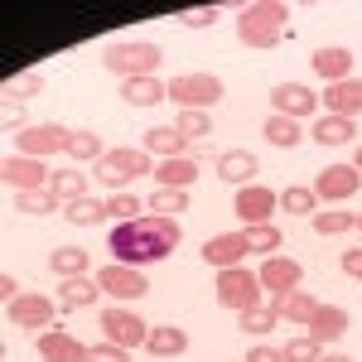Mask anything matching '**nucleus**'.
Wrapping results in <instances>:
<instances>
[{
	"mask_svg": "<svg viewBox=\"0 0 362 362\" xmlns=\"http://www.w3.org/2000/svg\"><path fill=\"white\" fill-rule=\"evenodd\" d=\"M271 305L280 309V319H285V324H309V319H314V309H319V300H314L309 290H295V295L271 300Z\"/></svg>",
	"mask_w": 362,
	"mask_h": 362,
	"instance_id": "30",
	"label": "nucleus"
},
{
	"mask_svg": "<svg viewBox=\"0 0 362 362\" xmlns=\"http://www.w3.org/2000/svg\"><path fill=\"white\" fill-rule=\"evenodd\" d=\"M280 353H285V362H319V358H324V353H319V343H314L309 334L305 338H290Z\"/></svg>",
	"mask_w": 362,
	"mask_h": 362,
	"instance_id": "42",
	"label": "nucleus"
},
{
	"mask_svg": "<svg viewBox=\"0 0 362 362\" xmlns=\"http://www.w3.org/2000/svg\"><path fill=\"white\" fill-rule=\"evenodd\" d=\"M256 174H261V160H256L251 150H223V155H218V179L232 184V189L256 184Z\"/></svg>",
	"mask_w": 362,
	"mask_h": 362,
	"instance_id": "17",
	"label": "nucleus"
},
{
	"mask_svg": "<svg viewBox=\"0 0 362 362\" xmlns=\"http://www.w3.org/2000/svg\"><path fill=\"white\" fill-rule=\"evenodd\" d=\"M309 223H314L319 237H343V232L358 227V213H348V208H324V213H314Z\"/></svg>",
	"mask_w": 362,
	"mask_h": 362,
	"instance_id": "32",
	"label": "nucleus"
},
{
	"mask_svg": "<svg viewBox=\"0 0 362 362\" xmlns=\"http://www.w3.org/2000/svg\"><path fill=\"white\" fill-rule=\"evenodd\" d=\"M87 362H131V353L116 348V343H97V348L87 353Z\"/></svg>",
	"mask_w": 362,
	"mask_h": 362,
	"instance_id": "45",
	"label": "nucleus"
},
{
	"mask_svg": "<svg viewBox=\"0 0 362 362\" xmlns=\"http://www.w3.org/2000/svg\"><path fill=\"white\" fill-rule=\"evenodd\" d=\"M338 266H343V276L362 280V247H348V251H343V261H338Z\"/></svg>",
	"mask_w": 362,
	"mask_h": 362,
	"instance_id": "46",
	"label": "nucleus"
},
{
	"mask_svg": "<svg viewBox=\"0 0 362 362\" xmlns=\"http://www.w3.org/2000/svg\"><path fill=\"white\" fill-rule=\"evenodd\" d=\"M5 309H10V324H20V329H39L44 334L54 324V300L49 295H34V290H25L15 305H5Z\"/></svg>",
	"mask_w": 362,
	"mask_h": 362,
	"instance_id": "15",
	"label": "nucleus"
},
{
	"mask_svg": "<svg viewBox=\"0 0 362 362\" xmlns=\"http://www.w3.org/2000/svg\"><path fill=\"white\" fill-rule=\"evenodd\" d=\"M49 194H54L63 208H68V203H78V198H87V174H83V169H54Z\"/></svg>",
	"mask_w": 362,
	"mask_h": 362,
	"instance_id": "29",
	"label": "nucleus"
},
{
	"mask_svg": "<svg viewBox=\"0 0 362 362\" xmlns=\"http://www.w3.org/2000/svg\"><path fill=\"white\" fill-rule=\"evenodd\" d=\"M276 208H280V194L266 189V184H247V189H237V198H232V213L242 218V227H266Z\"/></svg>",
	"mask_w": 362,
	"mask_h": 362,
	"instance_id": "8",
	"label": "nucleus"
},
{
	"mask_svg": "<svg viewBox=\"0 0 362 362\" xmlns=\"http://www.w3.org/2000/svg\"><path fill=\"white\" fill-rule=\"evenodd\" d=\"M247 251H251V242H247V227H242V232H223V237L203 242V261L218 266V271H227V266H242Z\"/></svg>",
	"mask_w": 362,
	"mask_h": 362,
	"instance_id": "16",
	"label": "nucleus"
},
{
	"mask_svg": "<svg viewBox=\"0 0 362 362\" xmlns=\"http://www.w3.org/2000/svg\"><path fill=\"white\" fill-rule=\"evenodd\" d=\"M102 295H107V290L97 285V276H92V280L78 276V280H63V285H58V305H63V309H92Z\"/></svg>",
	"mask_w": 362,
	"mask_h": 362,
	"instance_id": "22",
	"label": "nucleus"
},
{
	"mask_svg": "<svg viewBox=\"0 0 362 362\" xmlns=\"http://www.w3.org/2000/svg\"><path fill=\"white\" fill-rule=\"evenodd\" d=\"M309 68L334 87V83H343V78H353V49H319V54L309 58Z\"/></svg>",
	"mask_w": 362,
	"mask_h": 362,
	"instance_id": "21",
	"label": "nucleus"
},
{
	"mask_svg": "<svg viewBox=\"0 0 362 362\" xmlns=\"http://www.w3.org/2000/svg\"><path fill=\"white\" fill-rule=\"evenodd\" d=\"M87 266H92L87 247H54V256H49V271H54V276H63V280L87 276Z\"/></svg>",
	"mask_w": 362,
	"mask_h": 362,
	"instance_id": "26",
	"label": "nucleus"
},
{
	"mask_svg": "<svg viewBox=\"0 0 362 362\" xmlns=\"http://www.w3.org/2000/svg\"><path fill=\"white\" fill-rule=\"evenodd\" d=\"M68 155H73L78 165H97V160L107 155V145H102L97 131H73V136H68Z\"/></svg>",
	"mask_w": 362,
	"mask_h": 362,
	"instance_id": "34",
	"label": "nucleus"
},
{
	"mask_svg": "<svg viewBox=\"0 0 362 362\" xmlns=\"http://www.w3.org/2000/svg\"><path fill=\"white\" fill-rule=\"evenodd\" d=\"M237 324H242V329H247V334H271V329H276V324H285V319H280V309L276 305H256V309H242V314H237Z\"/></svg>",
	"mask_w": 362,
	"mask_h": 362,
	"instance_id": "35",
	"label": "nucleus"
},
{
	"mask_svg": "<svg viewBox=\"0 0 362 362\" xmlns=\"http://www.w3.org/2000/svg\"><path fill=\"white\" fill-rule=\"evenodd\" d=\"M256 276H261V290H271V300H285V295H295V290H300L305 266H300L295 256H266Z\"/></svg>",
	"mask_w": 362,
	"mask_h": 362,
	"instance_id": "10",
	"label": "nucleus"
},
{
	"mask_svg": "<svg viewBox=\"0 0 362 362\" xmlns=\"http://www.w3.org/2000/svg\"><path fill=\"white\" fill-rule=\"evenodd\" d=\"M63 218H68V223L73 227H97V223H107V218H112V213H107V203H102V198H78V203H68V208H63Z\"/></svg>",
	"mask_w": 362,
	"mask_h": 362,
	"instance_id": "31",
	"label": "nucleus"
},
{
	"mask_svg": "<svg viewBox=\"0 0 362 362\" xmlns=\"http://www.w3.org/2000/svg\"><path fill=\"white\" fill-rule=\"evenodd\" d=\"M223 78H213V73H179V78H169V102H179L184 112H213L218 102H223Z\"/></svg>",
	"mask_w": 362,
	"mask_h": 362,
	"instance_id": "5",
	"label": "nucleus"
},
{
	"mask_svg": "<svg viewBox=\"0 0 362 362\" xmlns=\"http://www.w3.org/2000/svg\"><path fill=\"white\" fill-rule=\"evenodd\" d=\"M97 285L107 290V295H116V300H140L145 290H150V280L140 276V266H121V261H112V266H102L97 271Z\"/></svg>",
	"mask_w": 362,
	"mask_h": 362,
	"instance_id": "13",
	"label": "nucleus"
},
{
	"mask_svg": "<svg viewBox=\"0 0 362 362\" xmlns=\"http://www.w3.org/2000/svg\"><path fill=\"white\" fill-rule=\"evenodd\" d=\"M0 179L15 189V194H34V189H49V169L44 160H29V155H5V165H0Z\"/></svg>",
	"mask_w": 362,
	"mask_h": 362,
	"instance_id": "11",
	"label": "nucleus"
},
{
	"mask_svg": "<svg viewBox=\"0 0 362 362\" xmlns=\"http://www.w3.org/2000/svg\"><path fill=\"white\" fill-rule=\"evenodd\" d=\"M218 15H223L218 5H194V10H179V25H184V29H213V25H218Z\"/></svg>",
	"mask_w": 362,
	"mask_h": 362,
	"instance_id": "41",
	"label": "nucleus"
},
{
	"mask_svg": "<svg viewBox=\"0 0 362 362\" xmlns=\"http://www.w3.org/2000/svg\"><path fill=\"white\" fill-rule=\"evenodd\" d=\"M121 97H126L131 107H160L169 97V83H160V78H126V83H121Z\"/></svg>",
	"mask_w": 362,
	"mask_h": 362,
	"instance_id": "23",
	"label": "nucleus"
},
{
	"mask_svg": "<svg viewBox=\"0 0 362 362\" xmlns=\"http://www.w3.org/2000/svg\"><path fill=\"white\" fill-rule=\"evenodd\" d=\"M15 208H20V213H29V218H39V213H54L58 198L49 194V189H34V194H15Z\"/></svg>",
	"mask_w": 362,
	"mask_h": 362,
	"instance_id": "40",
	"label": "nucleus"
},
{
	"mask_svg": "<svg viewBox=\"0 0 362 362\" xmlns=\"http://www.w3.org/2000/svg\"><path fill=\"white\" fill-rule=\"evenodd\" d=\"M160 63H165V49H160V44H145V39L112 44V49L102 54V68L116 73L121 83H126V78H155V73H160Z\"/></svg>",
	"mask_w": 362,
	"mask_h": 362,
	"instance_id": "3",
	"label": "nucleus"
},
{
	"mask_svg": "<svg viewBox=\"0 0 362 362\" xmlns=\"http://www.w3.org/2000/svg\"><path fill=\"white\" fill-rule=\"evenodd\" d=\"M271 107H276V116L305 121V116L319 112V97H314V92H309L305 83H280L276 92H271Z\"/></svg>",
	"mask_w": 362,
	"mask_h": 362,
	"instance_id": "14",
	"label": "nucleus"
},
{
	"mask_svg": "<svg viewBox=\"0 0 362 362\" xmlns=\"http://www.w3.org/2000/svg\"><path fill=\"white\" fill-rule=\"evenodd\" d=\"M39 87H44V78H39V73H20V78H10V83H5V92H10L15 102H25V97H34Z\"/></svg>",
	"mask_w": 362,
	"mask_h": 362,
	"instance_id": "44",
	"label": "nucleus"
},
{
	"mask_svg": "<svg viewBox=\"0 0 362 362\" xmlns=\"http://www.w3.org/2000/svg\"><path fill=\"white\" fill-rule=\"evenodd\" d=\"M309 136L319 140V145H353V121H348V116H319V121H314V126H309Z\"/></svg>",
	"mask_w": 362,
	"mask_h": 362,
	"instance_id": "27",
	"label": "nucleus"
},
{
	"mask_svg": "<svg viewBox=\"0 0 362 362\" xmlns=\"http://www.w3.org/2000/svg\"><path fill=\"white\" fill-rule=\"evenodd\" d=\"M145 348H150L155 358H179V353L189 348V334H184L179 324H155L150 338H145Z\"/></svg>",
	"mask_w": 362,
	"mask_h": 362,
	"instance_id": "25",
	"label": "nucleus"
},
{
	"mask_svg": "<svg viewBox=\"0 0 362 362\" xmlns=\"http://www.w3.org/2000/svg\"><path fill=\"white\" fill-rule=\"evenodd\" d=\"M348 334V309L338 305H319L314 309V319H309V338L324 348V343H338V338Z\"/></svg>",
	"mask_w": 362,
	"mask_h": 362,
	"instance_id": "20",
	"label": "nucleus"
},
{
	"mask_svg": "<svg viewBox=\"0 0 362 362\" xmlns=\"http://www.w3.org/2000/svg\"><path fill=\"white\" fill-rule=\"evenodd\" d=\"M290 25V5L285 0H251L237 10V39L247 49H276Z\"/></svg>",
	"mask_w": 362,
	"mask_h": 362,
	"instance_id": "2",
	"label": "nucleus"
},
{
	"mask_svg": "<svg viewBox=\"0 0 362 362\" xmlns=\"http://www.w3.org/2000/svg\"><path fill=\"white\" fill-rule=\"evenodd\" d=\"M102 334H107V343H116V348H145V338H150V324L140 319L131 305H112L102 309Z\"/></svg>",
	"mask_w": 362,
	"mask_h": 362,
	"instance_id": "7",
	"label": "nucleus"
},
{
	"mask_svg": "<svg viewBox=\"0 0 362 362\" xmlns=\"http://www.w3.org/2000/svg\"><path fill=\"white\" fill-rule=\"evenodd\" d=\"M0 295H5V305H15L25 290H20V280H15V276H0Z\"/></svg>",
	"mask_w": 362,
	"mask_h": 362,
	"instance_id": "48",
	"label": "nucleus"
},
{
	"mask_svg": "<svg viewBox=\"0 0 362 362\" xmlns=\"http://www.w3.org/2000/svg\"><path fill=\"white\" fill-rule=\"evenodd\" d=\"M261 131H266V140H271V145H280V150H295V145L309 136V131H300V121H290V116H276V112H271V121H266Z\"/></svg>",
	"mask_w": 362,
	"mask_h": 362,
	"instance_id": "33",
	"label": "nucleus"
},
{
	"mask_svg": "<svg viewBox=\"0 0 362 362\" xmlns=\"http://www.w3.org/2000/svg\"><path fill=\"white\" fill-rule=\"evenodd\" d=\"M247 242H251V251H261V256H276L280 232H276L271 223H266V227H247Z\"/></svg>",
	"mask_w": 362,
	"mask_h": 362,
	"instance_id": "43",
	"label": "nucleus"
},
{
	"mask_svg": "<svg viewBox=\"0 0 362 362\" xmlns=\"http://www.w3.org/2000/svg\"><path fill=\"white\" fill-rule=\"evenodd\" d=\"M174 131H179V136H184L189 145H194V140L213 136V116H208V112H179V121H174Z\"/></svg>",
	"mask_w": 362,
	"mask_h": 362,
	"instance_id": "39",
	"label": "nucleus"
},
{
	"mask_svg": "<svg viewBox=\"0 0 362 362\" xmlns=\"http://www.w3.org/2000/svg\"><path fill=\"white\" fill-rule=\"evenodd\" d=\"M107 213H112L116 223H136V218H145V198H136L131 189H121V194L107 198Z\"/></svg>",
	"mask_w": 362,
	"mask_h": 362,
	"instance_id": "37",
	"label": "nucleus"
},
{
	"mask_svg": "<svg viewBox=\"0 0 362 362\" xmlns=\"http://www.w3.org/2000/svg\"><path fill=\"white\" fill-rule=\"evenodd\" d=\"M358 189H362V174L353 165H324V169H319V179H314L319 203H343V198H353Z\"/></svg>",
	"mask_w": 362,
	"mask_h": 362,
	"instance_id": "12",
	"label": "nucleus"
},
{
	"mask_svg": "<svg viewBox=\"0 0 362 362\" xmlns=\"http://www.w3.org/2000/svg\"><path fill=\"white\" fill-rule=\"evenodd\" d=\"M155 179H160V189H189L198 179V165L189 155H179V160H160L155 165Z\"/></svg>",
	"mask_w": 362,
	"mask_h": 362,
	"instance_id": "28",
	"label": "nucleus"
},
{
	"mask_svg": "<svg viewBox=\"0 0 362 362\" xmlns=\"http://www.w3.org/2000/svg\"><path fill=\"white\" fill-rule=\"evenodd\" d=\"M324 112L329 116H362V78H343V83H334L329 92H324Z\"/></svg>",
	"mask_w": 362,
	"mask_h": 362,
	"instance_id": "18",
	"label": "nucleus"
},
{
	"mask_svg": "<svg viewBox=\"0 0 362 362\" xmlns=\"http://www.w3.org/2000/svg\"><path fill=\"white\" fill-rule=\"evenodd\" d=\"M213 295H218L223 309H237V314H242V309L261 305L266 290H261V276H256V271H247V266H227V271H218V290H213Z\"/></svg>",
	"mask_w": 362,
	"mask_h": 362,
	"instance_id": "6",
	"label": "nucleus"
},
{
	"mask_svg": "<svg viewBox=\"0 0 362 362\" xmlns=\"http://www.w3.org/2000/svg\"><path fill=\"white\" fill-rule=\"evenodd\" d=\"M145 208H155V218H174L179 208H189V189H155Z\"/></svg>",
	"mask_w": 362,
	"mask_h": 362,
	"instance_id": "38",
	"label": "nucleus"
},
{
	"mask_svg": "<svg viewBox=\"0 0 362 362\" xmlns=\"http://www.w3.org/2000/svg\"><path fill=\"white\" fill-rule=\"evenodd\" d=\"M140 174H155L145 145H116V150H107V155L97 160V179H102V184H112L116 194H121V189H131Z\"/></svg>",
	"mask_w": 362,
	"mask_h": 362,
	"instance_id": "4",
	"label": "nucleus"
},
{
	"mask_svg": "<svg viewBox=\"0 0 362 362\" xmlns=\"http://www.w3.org/2000/svg\"><path fill=\"white\" fill-rule=\"evenodd\" d=\"M145 150L160 155V160H179V155H189V140L179 136L174 126H150L145 131Z\"/></svg>",
	"mask_w": 362,
	"mask_h": 362,
	"instance_id": "24",
	"label": "nucleus"
},
{
	"mask_svg": "<svg viewBox=\"0 0 362 362\" xmlns=\"http://www.w3.org/2000/svg\"><path fill=\"white\" fill-rule=\"evenodd\" d=\"M353 169H358V174H362V150H358V160H353Z\"/></svg>",
	"mask_w": 362,
	"mask_h": 362,
	"instance_id": "50",
	"label": "nucleus"
},
{
	"mask_svg": "<svg viewBox=\"0 0 362 362\" xmlns=\"http://www.w3.org/2000/svg\"><path fill=\"white\" fill-rule=\"evenodd\" d=\"M280 208H285L290 218H314V213H319V194H314V189H285V194H280Z\"/></svg>",
	"mask_w": 362,
	"mask_h": 362,
	"instance_id": "36",
	"label": "nucleus"
},
{
	"mask_svg": "<svg viewBox=\"0 0 362 362\" xmlns=\"http://www.w3.org/2000/svg\"><path fill=\"white\" fill-rule=\"evenodd\" d=\"M179 242H184L179 223L150 213V218H136V223H116L107 247L121 266H155V261H169Z\"/></svg>",
	"mask_w": 362,
	"mask_h": 362,
	"instance_id": "1",
	"label": "nucleus"
},
{
	"mask_svg": "<svg viewBox=\"0 0 362 362\" xmlns=\"http://www.w3.org/2000/svg\"><path fill=\"white\" fill-rule=\"evenodd\" d=\"M358 227H362V218H358Z\"/></svg>",
	"mask_w": 362,
	"mask_h": 362,
	"instance_id": "51",
	"label": "nucleus"
},
{
	"mask_svg": "<svg viewBox=\"0 0 362 362\" xmlns=\"http://www.w3.org/2000/svg\"><path fill=\"white\" fill-rule=\"evenodd\" d=\"M247 362H285V353H280V348H266V343H261V348H251V353H247Z\"/></svg>",
	"mask_w": 362,
	"mask_h": 362,
	"instance_id": "47",
	"label": "nucleus"
},
{
	"mask_svg": "<svg viewBox=\"0 0 362 362\" xmlns=\"http://www.w3.org/2000/svg\"><path fill=\"white\" fill-rule=\"evenodd\" d=\"M87 353H92V348H83L78 338L63 334V329L39 334V358H44V362H87Z\"/></svg>",
	"mask_w": 362,
	"mask_h": 362,
	"instance_id": "19",
	"label": "nucleus"
},
{
	"mask_svg": "<svg viewBox=\"0 0 362 362\" xmlns=\"http://www.w3.org/2000/svg\"><path fill=\"white\" fill-rule=\"evenodd\" d=\"M319 362H353V358H348V353H324Z\"/></svg>",
	"mask_w": 362,
	"mask_h": 362,
	"instance_id": "49",
	"label": "nucleus"
},
{
	"mask_svg": "<svg viewBox=\"0 0 362 362\" xmlns=\"http://www.w3.org/2000/svg\"><path fill=\"white\" fill-rule=\"evenodd\" d=\"M68 126H25L20 140H15V155H29V160H49V155H68Z\"/></svg>",
	"mask_w": 362,
	"mask_h": 362,
	"instance_id": "9",
	"label": "nucleus"
}]
</instances>
